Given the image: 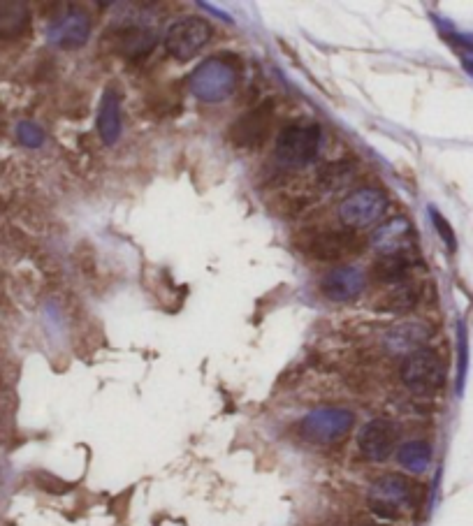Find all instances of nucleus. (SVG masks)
<instances>
[{
	"instance_id": "nucleus-1",
	"label": "nucleus",
	"mask_w": 473,
	"mask_h": 526,
	"mask_svg": "<svg viewBox=\"0 0 473 526\" xmlns=\"http://www.w3.org/2000/svg\"><path fill=\"white\" fill-rule=\"evenodd\" d=\"M402 383L418 397H432L446 383V364L432 348H418L402 364Z\"/></svg>"
},
{
	"instance_id": "nucleus-2",
	"label": "nucleus",
	"mask_w": 473,
	"mask_h": 526,
	"mask_svg": "<svg viewBox=\"0 0 473 526\" xmlns=\"http://www.w3.org/2000/svg\"><path fill=\"white\" fill-rule=\"evenodd\" d=\"M239 82V70L228 58L214 56L200 63L191 75V91L205 102H221L232 96Z\"/></svg>"
},
{
	"instance_id": "nucleus-3",
	"label": "nucleus",
	"mask_w": 473,
	"mask_h": 526,
	"mask_svg": "<svg viewBox=\"0 0 473 526\" xmlns=\"http://www.w3.org/2000/svg\"><path fill=\"white\" fill-rule=\"evenodd\" d=\"M416 485L409 478L388 473V476L378 478L369 489V506L378 517L385 520H397L404 510L416 506Z\"/></svg>"
},
{
	"instance_id": "nucleus-4",
	"label": "nucleus",
	"mask_w": 473,
	"mask_h": 526,
	"mask_svg": "<svg viewBox=\"0 0 473 526\" xmlns=\"http://www.w3.org/2000/svg\"><path fill=\"white\" fill-rule=\"evenodd\" d=\"M320 128L316 123H297L281 130L276 137V158L283 165L304 167L318 156Z\"/></svg>"
},
{
	"instance_id": "nucleus-5",
	"label": "nucleus",
	"mask_w": 473,
	"mask_h": 526,
	"mask_svg": "<svg viewBox=\"0 0 473 526\" xmlns=\"http://www.w3.org/2000/svg\"><path fill=\"white\" fill-rule=\"evenodd\" d=\"M211 40V26L202 17H184L167 28L165 51L174 61L186 63L200 54Z\"/></svg>"
},
{
	"instance_id": "nucleus-6",
	"label": "nucleus",
	"mask_w": 473,
	"mask_h": 526,
	"mask_svg": "<svg viewBox=\"0 0 473 526\" xmlns=\"http://www.w3.org/2000/svg\"><path fill=\"white\" fill-rule=\"evenodd\" d=\"M388 211V195L376 188H362L341 202L339 218L348 230H367L376 225Z\"/></svg>"
},
{
	"instance_id": "nucleus-7",
	"label": "nucleus",
	"mask_w": 473,
	"mask_h": 526,
	"mask_svg": "<svg viewBox=\"0 0 473 526\" xmlns=\"http://www.w3.org/2000/svg\"><path fill=\"white\" fill-rule=\"evenodd\" d=\"M274 119V102H263V105L246 112L242 119H237L230 128V142L239 149H258L263 146L272 130Z\"/></svg>"
},
{
	"instance_id": "nucleus-8",
	"label": "nucleus",
	"mask_w": 473,
	"mask_h": 526,
	"mask_svg": "<svg viewBox=\"0 0 473 526\" xmlns=\"http://www.w3.org/2000/svg\"><path fill=\"white\" fill-rule=\"evenodd\" d=\"M360 248H362V241L353 230H346V232L332 230V232H318L316 237H311L307 253L316 260L337 262V260L348 258V255H358Z\"/></svg>"
},
{
	"instance_id": "nucleus-9",
	"label": "nucleus",
	"mask_w": 473,
	"mask_h": 526,
	"mask_svg": "<svg viewBox=\"0 0 473 526\" xmlns=\"http://www.w3.org/2000/svg\"><path fill=\"white\" fill-rule=\"evenodd\" d=\"M358 445H360V452L369 459V462H385L397 445L395 422H390L385 418L371 420L369 425L362 427Z\"/></svg>"
},
{
	"instance_id": "nucleus-10",
	"label": "nucleus",
	"mask_w": 473,
	"mask_h": 526,
	"mask_svg": "<svg viewBox=\"0 0 473 526\" xmlns=\"http://www.w3.org/2000/svg\"><path fill=\"white\" fill-rule=\"evenodd\" d=\"M320 290H323V295L332 299V302H353V299H358L362 290H365V274L355 267H337L323 276Z\"/></svg>"
},
{
	"instance_id": "nucleus-11",
	"label": "nucleus",
	"mask_w": 473,
	"mask_h": 526,
	"mask_svg": "<svg viewBox=\"0 0 473 526\" xmlns=\"http://www.w3.org/2000/svg\"><path fill=\"white\" fill-rule=\"evenodd\" d=\"M49 42L61 49H77L82 47L91 35V21L82 10L65 12L49 26Z\"/></svg>"
},
{
	"instance_id": "nucleus-12",
	"label": "nucleus",
	"mask_w": 473,
	"mask_h": 526,
	"mask_svg": "<svg viewBox=\"0 0 473 526\" xmlns=\"http://www.w3.org/2000/svg\"><path fill=\"white\" fill-rule=\"evenodd\" d=\"M371 244L381 255H406L416 244L413 237V228L406 218H392L385 225H381L374 235H371Z\"/></svg>"
},
{
	"instance_id": "nucleus-13",
	"label": "nucleus",
	"mask_w": 473,
	"mask_h": 526,
	"mask_svg": "<svg viewBox=\"0 0 473 526\" xmlns=\"http://www.w3.org/2000/svg\"><path fill=\"white\" fill-rule=\"evenodd\" d=\"M351 413L346 411H318V413H311L307 420H304V434L311 441H318V443H332V441H339L341 436L346 434L348 427H351Z\"/></svg>"
},
{
	"instance_id": "nucleus-14",
	"label": "nucleus",
	"mask_w": 473,
	"mask_h": 526,
	"mask_svg": "<svg viewBox=\"0 0 473 526\" xmlns=\"http://www.w3.org/2000/svg\"><path fill=\"white\" fill-rule=\"evenodd\" d=\"M156 45H158L156 31L144 26H128L112 33L114 51H119V54L123 58H128V61H140V58L149 56L151 49Z\"/></svg>"
},
{
	"instance_id": "nucleus-15",
	"label": "nucleus",
	"mask_w": 473,
	"mask_h": 526,
	"mask_svg": "<svg viewBox=\"0 0 473 526\" xmlns=\"http://www.w3.org/2000/svg\"><path fill=\"white\" fill-rule=\"evenodd\" d=\"M31 26V10L19 0H0V40H17Z\"/></svg>"
},
{
	"instance_id": "nucleus-16",
	"label": "nucleus",
	"mask_w": 473,
	"mask_h": 526,
	"mask_svg": "<svg viewBox=\"0 0 473 526\" xmlns=\"http://www.w3.org/2000/svg\"><path fill=\"white\" fill-rule=\"evenodd\" d=\"M121 100L114 89L105 91L98 112V133L105 144H114L121 137Z\"/></svg>"
},
{
	"instance_id": "nucleus-17",
	"label": "nucleus",
	"mask_w": 473,
	"mask_h": 526,
	"mask_svg": "<svg viewBox=\"0 0 473 526\" xmlns=\"http://www.w3.org/2000/svg\"><path fill=\"white\" fill-rule=\"evenodd\" d=\"M409 269H411V260L406 258V255H381L374 262V267H371V274H374L376 281L381 283H399L406 281V276H409Z\"/></svg>"
},
{
	"instance_id": "nucleus-18",
	"label": "nucleus",
	"mask_w": 473,
	"mask_h": 526,
	"mask_svg": "<svg viewBox=\"0 0 473 526\" xmlns=\"http://www.w3.org/2000/svg\"><path fill=\"white\" fill-rule=\"evenodd\" d=\"M416 304H418V290L409 286V283H399V286H395V290H390L388 295H383V299L376 306H378V311L406 313V311H411Z\"/></svg>"
},
{
	"instance_id": "nucleus-19",
	"label": "nucleus",
	"mask_w": 473,
	"mask_h": 526,
	"mask_svg": "<svg viewBox=\"0 0 473 526\" xmlns=\"http://www.w3.org/2000/svg\"><path fill=\"white\" fill-rule=\"evenodd\" d=\"M427 339V330L422 325H399L390 332L388 341L392 348L397 350H418Z\"/></svg>"
},
{
	"instance_id": "nucleus-20",
	"label": "nucleus",
	"mask_w": 473,
	"mask_h": 526,
	"mask_svg": "<svg viewBox=\"0 0 473 526\" xmlns=\"http://www.w3.org/2000/svg\"><path fill=\"white\" fill-rule=\"evenodd\" d=\"M429 457H432V450H429L427 443H420V441L406 443L404 448L399 450V462H402V466H406L409 471H416V473L427 469Z\"/></svg>"
},
{
	"instance_id": "nucleus-21",
	"label": "nucleus",
	"mask_w": 473,
	"mask_h": 526,
	"mask_svg": "<svg viewBox=\"0 0 473 526\" xmlns=\"http://www.w3.org/2000/svg\"><path fill=\"white\" fill-rule=\"evenodd\" d=\"M17 135H19V140L24 142L26 146H40L42 142H45V133H42V130L35 126V123H31V121L19 123Z\"/></svg>"
},
{
	"instance_id": "nucleus-22",
	"label": "nucleus",
	"mask_w": 473,
	"mask_h": 526,
	"mask_svg": "<svg viewBox=\"0 0 473 526\" xmlns=\"http://www.w3.org/2000/svg\"><path fill=\"white\" fill-rule=\"evenodd\" d=\"M434 221H436V228H439V230H443V237H446V241H448V244H450V246H455V239H453V230H450V228H448V225H446V221H443V218H441L439 214H434Z\"/></svg>"
},
{
	"instance_id": "nucleus-23",
	"label": "nucleus",
	"mask_w": 473,
	"mask_h": 526,
	"mask_svg": "<svg viewBox=\"0 0 473 526\" xmlns=\"http://www.w3.org/2000/svg\"><path fill=\"white\" fill-rule=\"evenodd\" d=\"M362 526H378V524H362Z\"/></svg>"
}]
</instances>
